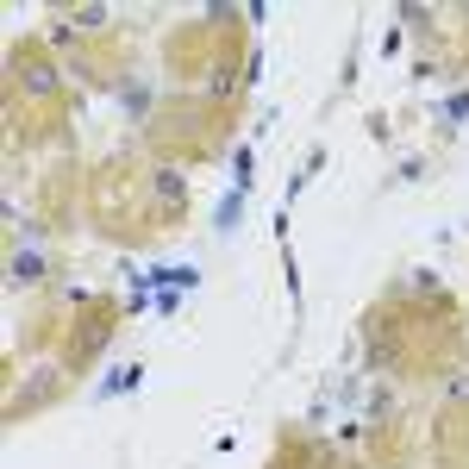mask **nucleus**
Here are the masks:
<instances>
[{
	"label": "nucleus",
	"instance_id": "f257e3e1",
	"mask_svg": "<svg viewBox=\"0 0 469 469\" xmlns=\"http://www.w3.org/2000/svg\"><path fill=\"white\" fill-rule=\"evenodd\" d=\"M44 263H38V250H25V257H13V276H38Z\"/></svg>",
	"mask_w": 469,
	"mask_h": 469
}]
</instances>
